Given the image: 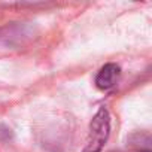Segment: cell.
Here are the masks:
<instances>
[{
	"label": "cell",
	"mask_w": 152,
	"mask_h": 152,
	"mask_svg": "<svg viewBox=\"0 0 152 152\" xmlns=\"http://www.w3.org/2000/svg\"><path fill=\"white\" fill-rule=\"evenodd\" d=\"M110 133V115L106 107H100L90 122L87 145L82 152H102Z\"/></svg>",
	"instance_id": "1"
},
{
	"label": "cell",
	"mask_w": 152,
	"mask_h": 152,
	"mask_svg": "<svg viewBox=\"0 0 152 152\" xmlns=\"http://www.w3.org/2000/svg\"><path fill=\"white\" fill-rule=\"evenodd\" d=\"M119 75H121V69H119L118 64H115V63L104 64L99 70V73L96 76V85H97V88H100L103 91L110 90L118 82Z\"/></svg>",
	"instance_id": "2"
},
{
	"label": "cell",
	"mask_w": 152,
	"mask_h": 152,
	"mask_svg": "<svg viewBox=\"0 0 152 152\" xmlns=\"http://www.w3.org/2000/svg\"><path fill=\"white\" fill-rule=\"evenodd\" d=\"M142 152H151V151H142Z\"/></svg>",
	"instance_id": "3"
},
{
	"label": "cell",
	"mask_w": 152,
	"mask_h": 152,
	"mask_svg": "<svg viewBox=\"0 0 152 152\" xmlns=\"http://www.w3.org/2000/svg\"><path fill=\"white\" fill-rule=\"evenodd\" d=\"M109 152H116V151H109Z\"/></svg>",
	"instance_id": "4"
}]
</instances>
